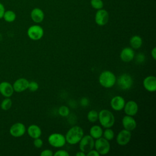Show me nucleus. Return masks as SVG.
<instances>
[{"instance_id": "1", "label": "nucleus", "mask_w": 156, "mask_h": 156, "mask_svg": "<svg viewBox=\"0 0 156 156\" xmlns=\"http://www.w3.org/2000/svg\"><path fill=\"white\" fill-rule=\"evenodd\" d=\"M83 136V130L82 128L80 126H75L68 130L65 136L66 142L73 145L79 143Z\"/></svg>"}, {"instance_id": "2", "label": "nucleus", "mask_w": 156, "mask_h": 156, "mask_svg": "<svg viewBox=\"0 0 156 156\" xmlns=\"http://www.w3.org/2000/svg\"><path fill=\"white\" fill-rule=\"evenodd\" d=\"M98 120L101 125L104 128H111L115 124V119L110 111L103 109L98 113Z\"/></svg>"}, {"instance_id": "3", "label": "nucleus", "mask_w": 156, "mask_h": 156, "mask_svg": "<svg viewBox=\"0 0 156 156\" xmlns=\"http://www.w3.org/2000/svg\"><path fill=\"white\" fill-rule=\"evenodd\" d=\"M99 82L101 86L110 88L114 86L116 82V77L113 73L110 71H102L99 77Z\"/></svg>"}, {"instance_id": "4", "label": "nucleus", "mask_w": 156, "mask_h": 156, "mask_svg": "<svg viewBox=\"0 0 156 156\" xmlns=\"http://www.w3.org/2000/svg\"><path fill=\"white\" fill-rule=\"evenodd\" d=\"M94 147L100 155L108 154L110 150V144L109 141L104 137L96 139V140L94 141Z\"/></svg>"}, {"instance_id": "5", "label": "nucleus", "mask_w": 156, "mask_h": 156, "mask_svg": "<svg viewBox=\"0 0 156 156\" xmlns=\"http://www.w3.org/2000/svg\"><path fill=\"white\" fill-rule=\"evenodd\" d=\"M79 143L80 150L85 153H87L93 149L94 146V138L90 135H83Z\"/></svg>"}, {"instance_id": "6", "label": "nucleus", "mask_w": 156, "mask_h": 156, "mask_svg": "<svg viewBox=\"0 0 156 156\" xmlns=\"http://www.w3.org/2000/svg\"><path fill=\"white\" fill-rule=\"evenodd\" d=\"M118 87L123 90H129L133 85V80L130 75L124 73L120 75L116 79Z\"/></svg>"}, {"instance_id": "7", "label": "nucleus", "mask_w": 156, "mask_h": 156, "mask_svg": "<svg viewBox=\"0 0 156 156\" xmlns=\"http://www.w3.org/2000/svg\"><path fill=\"white\" fill-rule=\"evenodd\" d=\"M48 143L54 147H62L66 143L65 136L62 133H53L49 136Z\"/></svg>"}, {"instance_id": "8", "label": "nucleus", "mask_w": 156, "mask_h": 156, "mask_svg": "<svg viewBox=\"0 0 156 156\" xmlns=\"http://www.w3.org/2000/svg\"><path fill=\"white\" fill-rule=\"evenodd\" d=\"M44 34L43 29L38 25L30 26L27 30V35L32 40H38L41 39Z\"/></svg>"}, {"instance_id": "9", "label": "nucleus", "mask_w": 156, "mask_h": 156, "mask_svg": "<svg viewBox=\"0 0 156 156\" xmlns=\"http://www.w3.org/2000/svg\"><path fill=\"white\" fill-rule=\"evenodd\" d=\"M132 138L131 131L126 129L121 130L116 136V142L119 145L125 146L129 143Z\"/></svg>"}, {"instance_id": "10", "label": "nucleus", "mask_w": 156, "mask_h": 156, "mask_svg": "<svg viewBox=\"0 0 156 156\" xmlns=\"http://www.w3.org/2000/svg\"><path fill=\"white\" fill-rule=\"evenodd\" d=\"M26 132V127L21 122H16L13 124L10 129V133L14 137L22 136Z\"/></svg>"}, {"instance_id": "11", "label": "nucleus", "mask_w": 156, "mask_h": 156, "mask_svg": "<svg viewBox=\"0 0 156 156\" xmlns=\"http://www.w3.org/2000/svg\"><path fill=\"white\" fill-rule=\"evenodd\" d=\"M125 99L121 96H115L110 101V106L115 111H121L124 108Z\"/></svg>"}, {"instance_id": "12", "label": "nucleus", "mask_w": 156, "mask_h": 156, "mask_svg": "<svg viewBox=\"0 0 156 156\" xmlns=\"http://www.w3.org/2000/svg\"><path fill=\"white\" fill-rule=\"evenodd\" d=\"M123 109L127 115L133 116L137 113L138 110V106L135 101H129L125 103Z\"/></svg>"}, {"instance_id": "13", "label": "nucleus", "mask_w": 156, "mask_h": 156, "mask_svg": "<svg viewBox=\"0 0 156 156\" xmlns=\"http://www.w3.org/2000/svg\"><path fill=\"white\" fill-rule=\"evenodd\" d=\"M144 88L149 92H154L156 90V78L154 76H149L143 80Z\"/></svg>"}, {"instance_id": "14", "label": "nucleus", "mask_w": 156, "mask_h": 156, "mask_svg": "<svg viewBox=\"0 0 156 156\" xmlns=\"http://www.w3.org/2000/svg\"><path fill=\"white\" fill-rule=\"evenodd\" d=\"M120 58L124 62H129L135 57V52L132 48L126 47L120 52Z\"/></svg>"}, {"instance_id": "15", "label": "nucleus", "mask_w": 156, "mask_h": 156, "mask_svg": "<svg viewBox=\"0 0 156 156\" xmlns=\"http://www.w3.org/2000/svg\"><path fill=\"white\" fill-rule=\"evenodd\" d=\"M122 124L124 129L132 131L136 127V122L135 119L129 115H126L122 118Z\"/></svg>"}, {"instance_id": "16", "label": "nucleus", "mask_w": 156, "mask_h": 156, "mask_svg": "<svg viewBox=\"0 0 156 156\" xmlns=\"http://www.w3.org/2000/svg\"><path fill=\"white\" fill-rule=\"evenodd\" d=\"M29 82L24 78H20L17 79L13 85L14 91L18 93L24 91L28 88Z\"/></svg>"}, {"instance_id": "17", "label": "nucleus", "mask_w": 156, "mask_h": 156, "mask_svg": "<svg viewBox=\"0 0 156 156\" xmlns=\"http://www.w3.org/2000/svg\"><path fill=\"white\" fill-rule=\"evenodd\" d=\"M108 21V14L105 10H99L97 12L95 16V21L99 26H104Z\"/></svg>"}, {"instance_id": "18", "label": "nucleus", "mask_w": 156, "mask_h": 156, "mask_svg": "<svg viewBox=\"0 0 156 156\" xmlns=\"http://www.w3.org/2000/svg\"><path fill=\"white\" fill-rule=\"evenodd\" d=\"M13 86L7 82H2L0 83V93L6 98L10 97L13 93Z\"/></svg>"}, {"instance_id": "19", "label": "nucleus", "mask_w": 156, "mask_h": 156, "mask_svg": "<svg viewBox=\"0 0 156 156\" xmlns=\"http://www.w3.org/2000/svg\"><path fill=\"white\" fill-rule=\"evenodd\" d=\"M27 133L32 138H40L41 135V130L38 126L32 124L27 128Z\"/></svg>"}, {"instance_id": "20", "label": "nucleus", "mask_w": 156, "mask_h": 156, "mask_svg": "<svg viewBox=\"0 0 156 156\" xmlns=\"http://www.w3.org/2000/svg\"><path fill=\"white\" fill-rule=\"evenodd\" d=\"M31 18L35 23H40L44 19V13L43 11L38 8H35L31 12Z\"/></svg>"}, {"instance_id": "21", "label": "nucleus", "mask_w": 156, "mask_h": 156, "mask_svg": "<svg viewBox=\"0 0 156 156\" xmlns=\"http://www.w3.org/2000/svg\"><path fill=\"white\" fill-rule=\"evenodd\" d=\"M102 128L98 125L93 126L90 129V135L94 139H98L102 136Z\"/></svg>"}, {"instance_id": "22", "label": "nucleus", "mask_w": 156, "mask_h": 156, "mask_svg": "<svg viewBox=\"0 0 156 156\" xmlns=\"http://www.w3.org/2000/svg\"><path fill=\"white\" fill-rule=\"evenodd\" d=\"M142 38L138 35H134L130 39V44L131 48L134 49H138L142 46Z\"/></svg>"}, {"instance_id": "23", "label": "nucleus", "mask_w": 156, "mask_h": 156, "mask_svg": "<svg viewBox=\"0 0 156 156\" xmlns=\"http://www.w3.org/2000/svg\"><path fill=\"white\" fill-rule=\"evenodd\" d=\"M87 119L91 122H96L98 120V112L95 110L89 111L87 114Z\"/></svg>"}, {"instance_id": "24", "label": "nucleus", "mask_w": 156, "mask_h": 156, "mask_svg": "<svg viewBox=\"0 0 156 156\" xmlns=\"http://www.w3.org/2000/svg\"><path fill=\"white\" fill-rule=\"evenodd\" d=\"M3 18L7 22H12L16 18L15 13L12 10H7L4 12Z\"/></svg>"}, {"instance_id": "25", "label": "nucleus", "mask_w": 156, "mask_h": 156, "mask_svg": "<svg viewBox=\"0 0 156 156\" xmlns=\"http://www.w3.org/2000/svg\"><path fill=\"white\" fill-rule=\"evenodd\" d=\"M102 135L104 136V138H105L108 141H110L114 138L115 133L113 130L111 128H106V129L103 131Z\"/></svg>"}, {"instance_id": "26", "label": "nucleus", "mask_w": 156, "mask_h": 156, "mask_svg": "<svg viewBox=\"0 0 156 156\" xmlns=\"http://www.w3.org/2000/svg\"><path fill=\"white\" fill-rule=\"evenodd\" d=\"M12 100L9 98H5V99H4L2 101V102H1V107L2 110H7L9 109L10 108V107H12Z\"/></svg>"}, {"instance_id": "27", "label": "nucleus", "mask_w": 156, "mask_h": 156, "mask_svg": "<svg viewBox=\"0 0 156 156\" xmlns=\"http://www.w3.org/2000/svg\"><path fill=\"white\" fill-rule=\"evenodd\" d=\"M58 114L62 117H66L69 114V109L66 105H62L58 108Z\"/></svg>"}, {"instance_id": "28", "label": "nucleus", "mask_w": 156, "mask_h": 156, "mask_svg": "<svg viewBox=\"0 0 156 156\" xmlns=\"http://www.w3.org/2000/svg\"><path fill=\"white\" fill-rule=\"evenodd\" d=\"M91 4L96 9H101L103 7V2L101 0H91Z\"/></svg>"}, {"instance_id": "29", "label": "nucleus", "mask_w": 156, "mask_h": 156, "mask_svg": "<svg viewBox=\"0 0 156 156\" xmlns=\"http://www.w3.org/2000/svg\"><path fill=\"white\" fill-rule=\"evenodd\" d=\"M38 87H39V85L37 82L31 81L29 83L27 89H29L30 91L34 92V91H36L38 89Z\"/></svg>"}, {"instance_id": "30", "label": "nucleus", "mask_w": 156, "mask_h": 156, "mask_svg": "<svg viewBox=\"0 0 156 156\" xmlns=\"http://www.w3.org/2000/svg\"><path fill=\"white\" fill-rule=\"evenodd\" d=\"M43 144V140L41 139H40V138H35L34 141V145L35 147L37 148H40L42 147Z\"/></svg>"}, {"instance_id": "31", "label": "nucleus", "mask_w": 156, "mask_h": 156, "mask_svg": "<svg viewBox=\"0 0 156 156\" xmlns=\"http://www.w3.org/2000/svg\"><path fill=\"white\" fill-rule=\"evenodd\" d=\"M145 60V56L143 53H138L136 56V62L138 63H142Z\"/></svg>"}, {"instance_id": "32", "label": "nucleus", "mask_w": 156, "mask_h": 156, "mask_svg": "<svg viewBox=\"0 0 156 156\" xmlns=\"http://www.w3.org/2000/svg\"><path fill=\"white\" fill-rule=\"evenodd\" d=\"M54 156H69V154L65 150H58L54 154Z\"/></svg>"}, {"instance_id": "33", "label": "nucleus", "mask_w": 156, "mask_h": 156, "mask_svg": "<svg viewBox=\"0 0 156 156\" xmlns=\"http://www.w3.org/2000/svg\"><path fill=\"white\" fill-rule=\"evenodd\" d=\"M53 154H53V152L51 150H50V149H44L41 152L40 155L41 156H52Z\"/></svg>"}, {"instance_id": "34", "label": "nucleus", "mask_w": 156, "mask_h": 156, "mask_svg": "<svg viewBox=\"0 0 156 156\" xmlns=\"http://www.w3.org/2000/svg\"><path fill=\"white\" fill-rule=\"evenodd\" d=\"M86 155H87V156H100V154L98 152V151L96 150L91 149V151H90L89 152H88L87 153Z\"/></svg>"}, {"instance_id": "35", "label": "nucleus", "mask_w": 156, "mask_h": 156, "mask_svg": "<svg viewBox=\"0 0 156 156\" xmlns=\"http://www.w3.org/2000/svg\"><path fill=\"white\" fill-rule=\"evenodd\" d=\"M80 103V105H81L82 106H83V107H86L87 105H88L89 101H88V99L87 98H83L81 99Z\"/></svg>"}, {"instance_id": "36", "label": "nucleus", "mask_w": 156, "mask_h": 156, "mask_svg": "<svg viewBox=\"0 0 156 156\" xmlns=\"http://www.w3.org/2000/svg\"><path fill=\"white\" fill-rule=\"evenodd\" d=\"M4 12H5L4 7V5L0 2V19L3 17Z\"/></svg>"}, {"instance_id": "37", "label": "nucleus", "mask_w": 156, "mask_h": 156, "mask_svg": "<svg viewBox=\"0 0 156 156\" xmlns=\"http://www.w3.org/2000/svg\"><path fill=\"white\" fill-rule=\"evenodd\" d=\"M151 55L154 60L156 59V47H154L151 51Z\"/></svg>"}, {"instance_id": "38", "label": "nucleus", "mask_w": 156, "mask_h": 156, "mask_svg": "<svg viewBox=\"0 0 156 156\" xmlns=\"http://www.w3.org/2000/svg\"><path fill=\"white\" fill-rule=\"evenodd\" d=\"M76 156H85V155H86V154H85V152H82V151H80L77 152V153L76 154Z\"/></svg>"}]
</instances>
